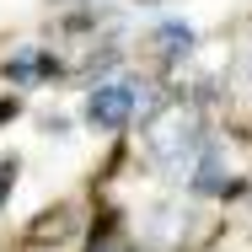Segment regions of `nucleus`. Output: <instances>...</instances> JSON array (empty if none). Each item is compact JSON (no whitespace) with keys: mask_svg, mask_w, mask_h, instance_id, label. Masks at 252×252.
Here are the masks:
<instances>
[{"mask_svg":"<svg viewBox=\"0 0 252 252\" xmlns=\"http://www.w3.org/2000/svg\"><path fill=\"white\" fill-rule=\"evenodd\" d=\"M16 166H22V156H5L0 161V204L11 199V188H16Z\"/></svg>","mask_w":252,"mask_h":252,"instance_id":"nucleus-6","label":"nucleus"},{"mask_svg":"<svg viewBox=\"0 0 252 252\" xmlns=\"http://www.w3.org/2000/svg\"><path fill=\"white\" fill-rule=\"evenodd\" d=\"M188 188L199 193V199H231L236 188H247L242 177H236V166H231V151L209 134V145L199 151V161H193V177H188Z\"/></svg>","mask_w":252,"mask_h":252,"instance_id":"nucleus-3","label":"nucleus"},{"mask_svg":"<svg viewBox=\"0 0 252 252\" xmlns=\"http://www.w3.org/2000/svg\"><path fill=\"white\" fill-rule=\"evenodd\" d=\"M43 134H49V140H64V134H70V118L49 113V118H43Z\"/></svg>","mask_w":252,"mask_h":252,"instance_id":"nucleus-7","label":"nucleus"},{"mask_svg":"<svg viewBox=\"0 0 252 252\" xmlns=\"http://www.w3.org/2000/svg\"><path fill=\"white\" fill-rule=\"evenodd\" d=\"M247 204H252V177H247Z\"/></svg>","mask_w":252,"mask_h":252,"instance_id":"nucleus-9","label":"nucleus"},{"mask_svg":"<svg viewBox=\"0 0 252 252\" xmlns=\"http://www.w3.org/2000/svg\"><path fill=\"white\" fill-rule=\"evenodd\" d=\"M156 43H161V54L177 64V59H188V54L199 49V32H193V22H177V16H166V22L156 27Z\"/></svg>","mask_w":252,"mask_h":252,"instance_id":"nucleus-5","label":"nucleus"},{"mask_svg":"<svg viewBox=\"0 0 252 252\" xmlns=\"http://www.w3.org/2000/svg\"><path fill=\"white\" fill-rule=\"evenodd\" d=\"M145 92H151V81H134V75L97 81V86L86 92V107H81L86 129H97V134H124L129 118L140 113V97H145Z\"/></svg>","mask_w":252,"mask_h":252,"instance_id":"nucleus-2","label":"nucleus"},{"mask_svg":"<svg viewBox=\"0 0 252 252\" xmlns=\"http://www.w3.org/2000/svg\"><path fill=\"white\" fill-rule=\"evenodd\" d=\"M43 75H59V59L43 49H22L16 59H5V81L11 86H32V81H43Z\"/></svg>","mask_w":252,"mask_h":252,"instance_id":"nucleus-4","label":"nucleus"},{"mask_svg":"<svg viewBox=\"0 0 252 252\" xmlns=\"http://www.w3.org/2000/svg\"><path fill=\"white\" fill-rule=\"evenodd\" d=\"M145 145H151V156L172 177H193V161H199V151L209 145V129H204V118L193 107H183V113H172L166 124H156L151 134H145Z\"/></svg>","mask_w":252,"mask_h":252,"instance_id":"nucleus-1","label":"nucleus"},{"mask_svg":"<svg viewBox=\"0 0 252 252\" xmlns=\"http://www.w3.org/2000/svg\"><path fill=\"white\" fill-rule=\"evenodd\" d=\"M92 252H124V242H118V231H102L97 242H92Z\"/></svg>","mask_w":252,"mask_h":252,"instance_id":"nucleus-8","label":"nucleus"}]
</instances>
